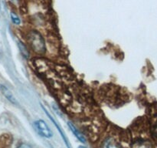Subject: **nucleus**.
I'll use <instances>...</instances> for the list:
<instances>
[{"label": "nucleus", "mask_w": 157, "mask_h": 148, "mask_svg": "<svg viewBox=\"0 0 157 148\" xmlns=\"http://www.w3.org/2000/svg\"><path fill=\"white\" fill-rule=\"evenodd\" d=\"M18 46L19 48V50L21 52V53L22 54L23 56L25 58H29V51L27 49V47L25 46V45L24 43H22L21 42H18Z\"/></svg>", "instance_id": "obj_8"}, {"label": "nucleus", "mask_w": 157, "mask_h": 148, "mask_svg": "<svg viewBox=\"0 0 157 148\" xmlns=\"http://www.w3.org/2000/svg\"><path fill=\"white\" fill-rule=\"evenodd\" d=\"M11 19L12 22L15 25H19L21 23V20H20L19 17L14 12H11Z\"/></svg>", "instance_id": "obj_9"}, {"label": "nucleus", "mask_w": 157, "mask_h": 148, "mask_svg": "<svg viewBox=\"0 0 157 148\" xmlns=\"http://www.w3.org/2000/svg\"><path fill=\"white\" fill-rule=\"evenodd\" d=\"M153 134L155 137H157V122L155 123V125L153 127Z\"/></svg>", "instance_id": "obj_11"}, {"label": "nucleus", "mask_w": 157, "mask_h": 148, "mask_svg": "<svg viewBox=\"0 0 157 148\" xmlns=\"http://www.w3.org/2000/svg\"><path fill=\"white\" fill-rule=\"evenodd\" d=\"M78 148H87V147H86V146H78Z\"/></svg>", "instance_id": "obj_12"}, {"label": "nucleus", "mask_w": 157, "mask_h": 148, "mask_svg": "<svg viewBox=\"0 0 157 148\" xmlns=\"http://www.w3.org/2000/svg\"><path fill=\"white\" fill-rule=\"evenodd\" d=\"M104 148H123L113 138H109L104 142Z\"/></svg>", "instance_id": "obj_7"}, {"label": "nucleus", "mask_w": 157, "mask_h": 148, "mask_svg": "<svg viewBox=\"0 0 157 148\" xmlns=\"http://www.w3.org/2000/svg\"><path fill=\"white\" fill-rule=\"evenodd\" d=\"M35 128L37 132L43 137L45 138H52L53 136V133L51 130L49 126H48L45 121L43 120H38L35 122Z\"/></svg>", "instance_id": "obj_2"}, {"label": "nucleus", "mask_w": 157, "mask_h": 148, "mask_svg": "<svg viewBox=\"0 0 157 148\" xmlns=\"http://www.w3.org/2000/svg\"><path fill=\"white\" fill-rule=\"evenodd\" d=\"M17 148H32V146L30 144L26 143H22L19 145Z\"/></svg>", "instance_id": "obj_10"}, {"label": "nucleus", "mask_w": 157, "mask_h": 148, "mask_svg": "<svg viewBox=\"0 0 157 148\" xmlns=\"http://www.w3.org/2000/svg\"><path fill=\"white\" fill-rule=\"evenodd\" d=\"M29 41L32 49L38 54L45 52V43L42 35L36 31H32L29 35Z\"/></svg>", "instance_id": "obj_1"}, {"label": "nucleus", "mask_w": 157, "mask_h": 148, "mask_svg": "<svg viewBox=\"0 0 157 148\" xmlns=\"http://www.w3.org/2000/svg\"><path fill=\"white\" fill-rule=\"evenodd\" d=\"M41 108H42V109H44V113H46V115H47L48 117L49 118H50V120H52V123H54V125H55V126H56L57 129H58V132H59L60 134H61V137H62L63 140H64V143H65V144H66V146H67V148H71V147L70 143H69L68 140H67V137H66V136H65V134H64V131L62 130V129H61V127H60L59 125L58 124V123H57V122H56V120H55V119L53 118V117H52V116L51 115V114L49 113L48 112L47 110H46V109L44 107V106H41Z\"/></svg>", "instance_id": "obj_3"}, {"label": "nucleus", "mask_w": 157, "mask_h": 148, "mask_svg": "<svg viewBox=\"0 0 157 148\" xmlns=\"http://www.w3.org/2000/svg\"><path fill=\"white\" fill-rule=\"evenodd\" d=\"M67 124H68V126H69V128H70L72 134H73L76 137V138L78 139L80 142H81V143H86V138H85V137L83 135L82 133H81V131H80L79 130H78V128H77L76 126L73 124V123H71V122H68V123H67Z\"/></svg>", "instance_id": "obj_5"}, {"label": "nucleus", "mask_w": 157, "mask_h": 148, "mask_svg": "<svg viewBox=\"0 0 157 148\" xmlns=\"http://www.w3.org/2000/svg\"><path fill=\"white\" fill-rule=\"evenodd\" d=\"M0 92H1L2 94L10 103H12V104L17 105L18 103L17 100L15 99V97H14V95L12 94V92H11L6 86L0 84Z\"/></svg>", "instance_id": "obj_4"}, {"label": "nucleus", "mask_w": 157, "mask_h": 148, "mask_svg": "<svg viewBox=\"0 0 157 148\" xmlns=\"http://www.w3.org/2000/svg\"><path fill=\"white\" fill-rule=\"evenodd\" d=\"M132 148H153L151 143L147 140H138L132 146Z\"/></svg>", "instance_id": "obj_6"}]
</instances>
